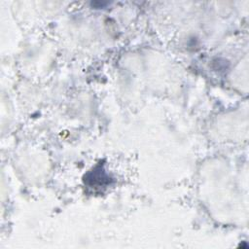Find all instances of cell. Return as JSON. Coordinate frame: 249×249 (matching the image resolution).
<instances>
[{"mask_svg":"<svg viewBox=\"0 0 249 249\" xmlns=\"http://www.w3.org/2000/svg\"><path fill=\"white\" fill-rule=\"evenodd\" d=\"M108 176L105 174L104 170L100 165L93 168L92 171H89L86 176V182L89 184V186H104L109 182Z\"/></svg>","mask_w":249,"mask_h":249,"instance_id":"cell-1","label":"cell"}]
</instances>
